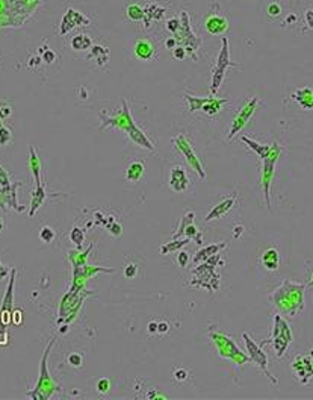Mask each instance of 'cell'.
Returning a JSON list of instances; mask_svg holds the SVG:
<instances>
[{
    "label": "cell",
    "mask_w": 313,
    "mask_h": 400,
    "mask_svg": "<svg viewBox=\"0 0 313 400\" xmlns=\"http://www.w3.org/2000/svg\"><path fill=\"white\" fill-rule=\"evenodd\" d=\"M189 238H174L173 241H170V242H165L163 246H160V253L162 255H168V253H171V252H174V250H179V249H182L185 247L186 244H189Z\"/></svg>",
    "instance_id": "33"
},
{
    "label": "cell",
    "mask_w": 313,
    "mask_h": 400,
    "mask_svg": "<svg viewBox=\"0 0 313 400\" xmlns=\"http://www.w3.org/2000/svg\"><path fill=\"white\" fill-rule=\"evenodd\" d=\"M133 52H135V56H136L139 61H150V59L155 56V46H153V43L149 41L147 38H139V40L135 43Z\"/></svg>",
    "instance_id": "22"
},
{
    "label": "cell",
    "mask_w": 313,
    "mask_h": 400,
    "mask_svg": "<svg viewBox=\"0 0 313 400\" xmlns=\"http://www.w3.org/2000/svg\"><path fill=\"white\" fill-rule=\"evenodd\" d=\"M41 59H43V62L44 64H53L54 61H56V54L53 52V50H50V49H47V50H44L43 52V55H41Z\"/></svg>",
    "instance_id": "47"
},
{
    "label": "cell",
    "mask_w": 313,
    "mask_h": 400,
    "mask_svg": "<svg viewBox=\"0 0 313 400\" xmlns=\"http://www.w3.org/2000/svg\"><path fill=\"white\" fill-rule=\"evenodd\" d=\"M242 232H244V228H242V226H235V228H233V238H239Z\"/></svg>",
    "instance_id": "57"
},
{
    "label": "cell",
    "mask_w": 313,
    "mask_h": 400,
    "mask_svg": "<svg viewBox=\"0 0 313 400\" xmlns=\"http://www.w3.org/2000/svg\"><path fill=\"white\" fill-rule=\"evenodd\" d=\"M241 141L244 144H247L248 149H251L261 160L266 158L269 155L271 149H272V144H261V143H257V141H254V140H251L248 136H241Z\"/></svg>",
    "instance_id": "28"
},
{
    "label": "cell",
    "mask_w": 313,
    "mask_h": 400,
    "mask_svg": "<svg viewBox=\"0 0 313 400\" xmlns=\"http://www.w3.org/2000/svg\"><path fill=\"white\" fill-rule=\"evenodd\" d=\"M226 242H221V244H210L208 247H203V249H200L197 253H195V256H194V263L195 264H200V263H205V261H208L210 258H213L215 255H218L223 249H226Z\"/></svg>",
    "instance_id": "25"
},
{
    "label": "cell",
    "mask_w": 313,
    "mask_h": 400,
    "mask_svg": "<svg viewBox=\"0 0 313 400\" xmlns=\"http://www.w3.org/2000/svg\"><path fill=\"white\" fill-rule=\"evenodd\" d=\"M292 372L301 384H307L313 376V362L309 355H298L292 361Z\"/></svg>",
    "instance_id": "16"
},
{
    "label": "cell",
    "mask_w": 313,
    "mask_h": 400,
    "mask_svg": "<svg viewBox=\"0 0 313 400\" xmlns=\"http://www.w3.org/2000/svg\"><path fill=\"white\" fill-rule=\"evenodd\" d=\"M12 115V107L8 102H0V118H9Z\"/></svg>",
    "instance_id": "42"
},
{
    "label": "cell",
    "mask_w": 313,
    "mask_h": 400,
    "mask_svg": "<svg viewBox=\"0 0 313 400\" xmlns=\"http://www.w3.org/2000/svg\"><path fill=\"white\" fill-rule=\"evenodd\" d=\"M183 237H186V238H189V240H194L198 246L203 242V237H201V232L198 231V228L194 224V223H191V224H188L186 226V229H185V232H183Z\"/></svg>",
    "instance_id": "35"
},
{
    "label": "cell",
    "mask_w": 313,
    "mask_h": 400,
    "mask_svg": "<svg viewBox=\"0 0 313 400\" xmlns=\"http://www.w3.org/2000/svg\"><path fill=\"white\" fill-rule=\"evenodd\" d=\"M292 99L303 109H313V90L309 86L298 88L292 94Z\"/></svg>",
    "instance_id": "27"
},
{
    "label": "cell",
    "mask_w": 313,
    "mask_h": 400,
    "mask_svg": "<svg viewBox=\"0 0 313 400\" xmlns=\"http://www.w3.org/2000/svg\"><path fill=\"white\" fill-rule=\"evenodd\" d=\"M261 264L265 270L268 271H277L280 267V253L277 249L269 247L266 250H263L261 255Z\"/></svg>",
    "instance_id": "21"
},
{
    "label": "cell",
    "mask_w": 313,
    "mask_h": 400,
    "mask_svg": "<svg viewBox=\"0 0 313 400\" xmlns=\"http://www.w3.org/2000/svg\"><path fill=\"white\" fill-rule=\"evenodd\" d=\"M47 199V193L44 185H35V189L32 193V200H30V206H29V217H33L36 211L43 206V203Z\"/></svg>",
    "instance_id": "26"
},
{
    "label": "cell",
    "mask_w": 313,
    "mask_h": 400,
    "mask_svg": "<svg viewBox=\"0 0 313 400\" xmlns=\"http://www.w3.org/2000/svg\"><path fill=\"white\" fill-rule=\"evenodd\" d=\"M306 285L300 282L283 281L272 293L269 294V302L279 311V314L295 317L298 316L306 305Z\"/></svg>",
    "instance_id": "1"
},
{
    "label": "cell",
    "mask_w": 313,
    "mask_h": 400,
    "mask_svg": "<svg viewBox=\"0 0 313 400\" xmlns=\"http://www.w3.org/2000/svg\"><path fill=\"white\" fill-rule=\"evenodd\" d=\"M180 29L174 33V38L176 41L186 49L188 55H191L194 59H195V55H194V50H197L198 44H200V40L195 37L192 27H191V23H189V14L183 11L180 14Z\"/></svg>",
    "instance_id": "13"
},
{
    "label": "cell",
    "mask_w": 313,
    "mask_h": 400,
    "mask_svg": "<svg viewBox=\"0 0 313 400\" xmlns=\"http://www.w3.org/2000/svg\"><path fill=\"white\" fill-rule=\"evenodd\" d=\"M307 287H313V268L309 271V274H307Z\"/></svg>",
    "instance_id": "59"
},
{
    "label": "cell",
    "mask_w": 313,
    "mask_h": 400,
    "mask_svg": "<svg viewBox=\"0 0 313 400\" xmlns=\"http://www.w3.org/2000/svg\"><path fill=\"white\" fill-rule=\"evenodd\" d=\"M127 136H129V140H131L132 143H133V144H136L138 147L145 149V150H149V152L155 150V144H153V141L147 136V133L144 132L142 129H139L136 125H135L131 131L127 132Z\"/></svg>",
    "instance_id": "20"
},
{
    "label": "cell",
    "mask_w": 313,
    "mask_h": 400,
    "mask_svg": "<svg viewBox=\"0 0 313 400\" xmlns=\"http://www.w3.org/2000/svg\"><path fill=\"white\" fill-rule=\"evenodd\" d=\"M54 237H56V232L53 231L50 226H43V228L40 229V240L43 241V242L50 244V242L54 240Z\"/></svg>",
    "instance_id": "38"
},
{
    "label": "cell",
    "mask_w": 313,
    "mask_h": 400,
    "mask_svg": "<svg viewBox=\"0 0 313 400\" xmlns=\"http://www.w3.org/2000/svg\"><path fill=\"white\" fill-rule=\"evenodd\" d=\"M168 185L173 191L176 193H185L189 187V176L182 165H174L170 170V176H168Z\"/></svg>",
    "instance_id": "17"
},
{
    "label": "cell",
    "mask_w": 313,
    "mask_h": 400,
    "mask_svg": "<svg viewBox=\"0 0 313 400\" xmlns=\"http://www.w3.org/2000/svg\"><path fill=\"white\" fill-rule=\"evenodd\" d=\"M144 173H145V165H144L142 161H131L126 167V181L132 182V184H136L142 179Z\"/></svg>",
    "instance_id": "23"
},
{
    "label": "cell",
    "mask_w": 313,
    "mask_h": 400,
    "mask_svg": "<svg viewBox=\"0 0 313 400\" xmlns=\"http://www.w3.org/2000/svg\"><path fill=\"white\" fill-rule=\"evenodd\" d=\"M185 99L189 105V112H195V111H201L205 114H208L210 117L216 115L221 108L224 107L226 103H229L227 99H216L213 94L212 96H206V97H197L192 94H185Z\"/></svg>",
    "instance_id": "11"
},
{
    "label": "cell",
    "mask_w": 313,
    "mask_h": 400,
    "mask_svg": "<svg viewBox=\"0 0 313 400\" xmlns=\"http://www.w3.org/2000/svg\"><path fill=\"white\" fill-rule=\"evenodd\" d=\"M89 295V291L78 287H71L70 291L64 295V299L61 300L59 305V317H58V324H61L62 321H65V324L71 323L76 319L78 312L82 308V302Z\"/></svg>",
    "instance_id": "5"
},
{
    "label": "cell",
    "mask_w": 313,
    "mask_h": 400,
    "mask_svg": "<svg viewBox=\"0 0 313 400\" xmlns=\"http://www.w3.org/2000/svg\"><path fill=\"white\" fill-rule=\"evenodd\" d=\"M194 218H195V213L189 211V213L185 214L182 218H180V224H179V228H177V232H174L173 238H180L183 235V232H185V229H186V226L191 224V223H194Z\"/></svg>",
    "instance_id": "36"
},
{
    "label": "cell",
    "mask_w": 313,
    "mask_h": 400,
    "mask_svg": "<svg viewBox=\"0 0 313 400\" xmlns=\"http://www.w3.org/2000/svg\"><path fill=\"white\" fill-rule=\"evenodd\" d=\"M70 241L78 246V249L82 247V244L85 242V231L79 226H75L71 231H70Z\"/></svg>",
    "instance_id": "37"
},
{
    "label": "cell",
    "mask_w": 313,
    "mask_h": 400,
    "mask_svg": "<svg viewBox=\"0 0 313 400\" xmlns=\"http://www.w3.org/2000/svg\"><path fill=\"white\" fill-rule=\"evenodd\" d=\"M100 120H102V126L100 129H107V128H115L120 129L123 132H129L132 128L135 126L133 117L131 114V109L126 100H121V108L115 115H107V114H100Z\"/></svg>",
    "instance_id": "10"
},
{
    "label": "cell",
    "mask_w": 313,
    "mask_h": 400,
    "mask_svg": "<svg viewBox=\"0 0 313 400\" xmlns=\"http://www.w3.org/2000/svg\"><path fill=\"white\" fill-rule=\"evenodd\" d=\"M209 338L215 347L216 353L223 359H229L239 367H242L244 364H247L250 361L248 353L242 352L235 343V340L229 334H226L224 331H219L218 327L210 326L209 327Z\"/></svg>",
    "instance_id": "3"
},
{
    "label": "cell",
    "mask_w": 313,
    "mask_h": 400,
    "mask_svg": "<svg viewBox=\"0 0 313 400\" xmlns=\"http://www.w3.org/2000/svg\"><path fill=\"white\" fill-rule=\"evenodd\" d=\"M147 331H149L150 335L157 334V321H150V323L147 324Z\"/></svg>",
    "instance_id": "55"
},
{
    "label": "cell",
    "mask_w": 313,
    "mask_h": 400,
    "mask_svg": "<svg viewBox=\"0 0 313 400\" xmlns=\"http://www.w3.org/2000/svg\"><path fill=\"white\" fill-rule=\"evenodd\" d=\"M15 274L17 270L12 268L11 270V277H9V284L6 288V293L3 295L2 300V306H0V326L3 329H6L11 323H12V311H14V285H15Z\"/></svg>",
    "instance_id": "15"
},
{
    "label": "cell",
    "mask_w": 313,
    "mask_h": 400,
    "mask_svg": "<svg viewBox=\"0 0 313 400\" xmlns=\"http://www.w3.org/2000/svg\"><path fill=\"white\" fill-rule=\"evenodd\" d=\"M127 12V17L131 19L132 22H139V20H144V8L138 3H131L126 9Z\"/></svg>",
    "instance_id": "34"
},
{
    "label": "cell",
    "mask_w": 313,
    "mask_h": 400,
    "mask_svg": "<svg viewBox=\"0 0 313 400\" xmlns=\"http://www.w3.org/2000/svg\"><path fill=\"white\" fill-rule=\"evenodd\" d=\"M107 229H109V234L112 237H120L123 234V228H121V224L118 221H112V224H109Z\"/></svg>",
    "instance_id": "45"
},
{
    "label": "cell",
    "mask_w": 313,
    "mask_h": 400,
    "mask_svg": "<svg viewBox=\"0 0 313 400\" xmlns=\"http://www.w3.org/2000/svg\"><path fill=\"white\" fill-rule=\"evenodd\" d=\"M242 340H244V344H245V350H247V353H248V356H250V362H253L256 367H259L262 373L266 376V379H268L274 387H277V385H279V379L269 372V369H268V366H269V364H268V356H266V353L263 352L262 346H259V344L251 338V335H250L248 332H244V334H242Z\"/></svg>",
    "instance_id": "8"
},
{
    "label": "cell",
    "mask_w": 313,
    "mask_h": 400,
    "mask_svg": "<svg viewBox=\"0 0 313 400\" xmlns=\"http://www.w3.org/2000/svg\"><path fill=\"white\" fill-rule=\"evenodd\" d=\"M236 194H232V196H229V197H226V199H223L221 202H218L210 211L206 215V221H213V220H218V218H221V217H224L226 214L229 213L233 206H235L236 203Z\"/></svg>",
    "instance_id": "18"
},
{
    "label": "cell",
    "mask_w": 313,
    "mask_h": 400,
    "mask_svg": "<svg viewBox=\"0 0 313 400\" xmlns=\"http://www.w3.org/2000/svg\"><path fill=\"white\" fill-rule=\"evenodd\" d=\"M29 168L32 171V176L35 179V185H43L41 184V171H43V164L41 160L35 150V147L29 146Z\"/></svg>",
    "instance_id": "24"
},
{
    "label": "cell",
    "mask_w": 313,
    "mask_h": 400,
    "mask_svg": "<svg viewBox=\"0 0 313 400\" xmlns=\"http://www.w3.org/2000/svg\"><path fill=\"white\" fill-rule=\"evenodd\" d=\"M173 56L176 58V59H185L186 56H188V52H186V49L182 47V46H179V47H176V49H173Z\"/></svg>",
    "instance_id": "51"
},
{
    "label": "cell",
    "mask_w": 313,
    "mask_h": 400,
    "mask_svg": "<svg viewBox=\"0 0 313 400\" xmlns=\"http://www.w3.org/2000/svg\"><path fill=\"white\" fill-rule=\"evenodd\" d=\"M257 105H259V99H257V97H253V99L247 100V102L241 107V109L237 111V114L233 117V121H232V126H230V133H229V140H233L236 135L248 125V121H250V120L253 118V115L256 114Z\"/></svg>",
    "instance_id": "14"
},
{
    "label": "cell",
    "mask_w": 313,
    "mask_h": 400,
    "mask_svg": "<svg viewBox=\"0 0 313 400\" xmlns=\"http://www.w3.org/2000/svg\"><path fill=\"white\" fill-rule=\"evenodd\" d=\"M280 14H282V8H280L279 3H271L268 6V15L269 17H279Z\"/></svg>",
    "instance_id": "50"
},
{
    "label": "cell",
    "mask_w": 313,
    "mask_h": 400,
    "mask_svg": "<svg viewBox=\"0 0 313 400\" xmlns=\"http://www.w3.org/2000/svg\"><path fill=\"white\" fill-rule=\"evenodd\" d=\"M177 263H179V266L180 267H186L188 266V263H189V255L182 250V252L177 255Z\"/></svg>",
    "instance_id": "53"
},
{
    "label": "cell",
    "mask_w": 313,
    "mask_h": 400,
    "mask_svg": "<svg viewBox=\"0 0 313 400\" xmlns=\"http://www.w3.org/2000/svg\"><path fill=\"white\" fill-rule=\"evenodd\" d=\"M176 44H177V41H176V38H174V37L168 38V40H167V43H165L167 49H176Z\"/></svg>",
    "instance_id": "56"
},
{
    "label": "cell",
    "mask_w": 313,
    "mask_h": 400,
    "mask_svg": "<svg viewBox=\"0 0 313 400\" xmlns=\"http://www.w3.org/2000/svg\"><path fill=\"white\" fill-rule=\"evenodd\" d=\"M53 344H54V338H50L49 344L44 349V353L41 356V362H40V376H38V380L33 387L32 391H27L26 396L33 400H47L52 397L53 394L56 391L61 390V385L54 380L52 377V374L49 372V366H47V361H49V355H50V350H52Z\"/></svg>",
    "instance_id": "2"
},
{
    "label": "cell",
    "mask_w": 313,
    "mask_h": 400,
    "mask_svg": "<svg viewBox=\"0 0 313 400\" xmlns=\"http://www.w3.org/2000/svg\"><path fill=\"white\" fill-rule=\"evenodd\" d=\"M65 17H67L73 25H75V27L88 26V25H89V22H91L88 17H85L82 12H79V11H76V9H73V8H68V9H67Z\"/></svg>",
    "instance_id": "32"
},
{
    "label": "cell",
    "mask_w": 313,
    "mask_h": 400,
    "mask_svg": "<svg viewBox=\"0 0 313 400\" xmlns=\"http://www.w3.org/2000/svg\"><path fill=\"white\" fill-rule=\"evenodd\" d=\"M9 185H11V176L0 164V187H9Z\"/></svg>",
    "instance_id": "43"
},
{
    "label": "cell",
    "mask_w": 313,
    "mask_h": 400,
    "mask_svg": "<svg viewBox=\"0 0 313 400\" xmlns=\"http://www.w3.org/2000/svg\"><path fill=\"white\" fill-rule=\"evenodd\" d=\"M174 146H176V149L182 153L183 156H185V160L188 162V165L198 175V178L200 179H206V171H205V167H203V164H201V161L198 158V155H197V152L194 150V147H192V144H191V141H189V138L186 136V135H177L174 140Z\"/></svg>",
    "instance_id": "12"
},
{
    "label": "cell",
    "mask_w": 313,
    "mask_h": 400,
    "mask_svg": "<svg viewBox=\"0 0 313 400\" xmlns=\"http://www.w3.org/2000/svg\"><path fill=\"white\" fill-rule=\"evenodd\" d=\"M138 274V266L136 264H127L124 267V277L126 279H135Z\"/></svg>",
    "instance_id": "44"
},
{
    "label": "cell",
    "mask_w": 313,
    "mask_h": 400,
    "mask_svg": "<svg viewBox=\"0 0 313 400\" xmlns=\"http://www.w3.org/2000/svg\"><path fill=\"white\" fill-rule=\"evenodd\" d=\"M219 261H221V258L218 253L208 261L200 263V266L197 264V267L192 270V282L198 281V284L195 287H203V288H208L209 291H215L212 281L219 284V274L216 273V263H219Z\"/></svg>",
    "instance_id": "9"
},
{
    "label": "cell",
    "mask_w": 313,
    "mask_h": 400,
    "mask_svg": "<svg viewBox=\"0 0 313 400\" xmlns=\"http://www.w3.org/2000/svg\"><path fill=\"white\" fill-rule=\"evenodd\" d=\"M168 332H170V324L167 321H157V334L167 335Z\"/></svg>",
    "instance_id": "52"
},
{
    "label": "cell",
    "mask_w": 313,
    "mask_h": 400,
    "mask_svg": "<svg viewBox=\"0 0 313 400\" xmlns=\"http://www.w3.org/2000/svg\"><path fill=\"white\" fill-rule=\"evenodd\" d=\"M223 46H221V50L218 54V58L215 61V65H213V70H212V79H210V93L213 96H216V93L219 91L223 82H224V78H226V72L229 67H236V62H233L230 59V47H229V38L227 37H223L221 40Z\"/></svg>",
    "instance_id": "7"
},
{
    "label": "cell",
    "mask_w": 313,
    "mask_h": 400,
    "mask_svg": "<svg viewBox=\"0 0 313 400\" xmlns=\"http://www.w3.org/2000/svg\"><path fill=\"white\" fill-rule=\"evenodd\" d=\"M12 140V131L6 126L0 128V146H6Z\"/></svg>",
    "instance_id": "40"
},
{
    "label": "cell",
    "mask_w": 313,
    "mask_h": 400,
    "mask_svg": "<svg viewBox=\"0 0 313 400\" xmlns=\"http://www.w3.org/2000/svg\"><path fill=\"white\" fill-rule=\"evenodd\" d=\"M163 15H165V9H163V8H159L156 3L147 5V6L144 8V22H145V27L150 26V19L160 20V19H163Z\"/></svg>",
    "instance_id": "31"
},
{
    "label": "cell",
    "mask_w": 313,
    "mask_h": 400,
    "mask_svg": "<svg viewBox=\"0 0 313 400\" xmlns=\"http://www.w3.org/2000/svg\"><path fill=\"white\" fill-rule=\"evenodd\" d=\"M173 376H174V380H176V382H180V384L185 382V380H188V372H186L185 369H176Z\"/></svg>",
    "instance_id": "49"
},
{
    "label": "cell",
    "mask_w": 313,
    "mask_h": 400,
    "mask_svg": "<svg viewBox=\"0 0 313 400\" xmlns=\"http://www.w3.org/2000/svg\"><path fill=\"white\" fill-rule=\"evenodd\" d=\"M70 46L76 52H86V50H89L93 47V40L86 33H78V35H75L71 38Z\"/></svg>",
    "instance_id": "29"
},
{
    "label": "cell",
    "mask_w": 313,
    "mask_h": 400,
    "mask_svg": "<svg viewBox=\"0 0 313 400\" xmlns=\"http://www.w3.org/2000/svg\"><path fill=\"white\" fill-rule=\"evenodd\" d=\"M282 155V146L279 143H272V149L266 158L262 160V173H261V185L266 202V208H271V185L275 173V165L279 162V158Z\"/></svg>",
    "instance_id": "6"
},
{
    "label": "cell",
    "mask_w": 313,
    "mask_h": 400,
    "mask_svg": "<svg viewBox=\"0 0 313 400\" xmlns=\"http://www.w3.org/2000/svg\"><path fill=\"white\" fill-rule=\"evenodd\" d=\"M293 341V334H292V329L289 326L282 314H275L274 316V321H272V334L269 338H266L261 346H265V344H271L274 352H275V356L277 358H282L286 350L290 346V343Z\"/></svg>",
    "instance_id": "4"
},
{
    "label": "cell",
    "mask_w": 313,
    "mask_h": 400,
    "mask_svg": "<svg viewBox=\"0 0 313 400\" xmlns=\"http://www.w3.org/2000/svg\"><path fill=\"white\" fill-rule=\"evenodd\" d=\"M205 27L212 35H223L229 29V22L226 17H221L218 14H209L205 20Z\"/></svg>",
    "instance_id": "19"
},
{
    "label": "cell",
    "mask_w": 313,
    "mask_h": 400,
    "mask_svg": "<svg viewBox=\"0 0 313 400\" xmlns=\"http://www.w3.org/2000/svg\"><path fill=\"white\" fill-rule=\"evenodd\" d=\"M23 323V311L20 308H14L12 311V324L20 326Z\"/></svg>",
    "instance_id": "48"
},
{
    "label": "cell",
    "mask_w": 313,
    "mask_h": 400,
    "mask_svg": "<svg viewBox=\"0 0 313 400\" xmlns=\"http://www.w3.org/2000/svg\"><path fill=\"white\" fill-rule=\"evenodd\" d=\"M96 388H97V393H99V394H106V393L111 390V380L106 379V377L100 379V380L97 382Z\"/></svg>",
    "instance_id": "41"
},
{
    "label": "cell",
    "mask_w": 313,
    "mask_h": 400,
    "mask_svg": "<svg viewBox=\"0 0 313 400\" xmlns=\"http://www.w3.org/2000/svg\"><path fill=\"white\" fill-rule=\"evenodd\" d=\"M8 273H9V268H8V267H3L2 266V263H0V281H2L3 277H6Z\"/></svg>",
    "instance_id": "58"
},
{
    "label": "cell",
    "mask_w": 313,
    "mask_h": 400,
    "mask_svg": "<svg viewBox=\"0 0 313 400\" xmlns=\"http://www.w3.org/2000/svg\"><path fill=\"white\" fill-rule=\"evenodd\" d=\"M180 19H170L168 22H167V29L174 35L179 29H180Z\"/></svg>",
    "instance_id": "46"
},
{
    "label": "cell",
    "mask_w": 313,
    "mask_h": 400,
    "mask_svg": "<svg viewBox=\"0 0 313 400\" xmlns=\"http://www.w3.org/2000/svg\"><path fill=\"white\" fill-rule=\"evenodd\" d=\"M304 20H306L307 27L313 30V9H307V11L304 12Z\"/></svg>",
    "instance_id": "54"
},
{
    "label": "cell",
    "mask_w": 313,
    "mask_h": 400,
    "mask_svg": "<svg viewBox=\"0 0 313 400\" xmlns=\"http://www.w3.org/2000/svg\"><path fill=\"white\" fill-rule=\"evenodd\" d=\"M3 126V121H2V118H0V128Z\"/></svg>",
    "instance_id": "61"
},
{
    "label": "cell",
    "mask_w": 313,
    "mask_h": 400,
    "mask_svg": "<svg viewBox=\"0 0 313 400\" xmlns=\"http://www.w3.org/2000/svg\"><path fill=\"white\" fill-rule=\"evenodd\" d=\"M89 59H94L99 67H103L109 61V49L103 47V46H93L91 54H89Z\"/></svg>",
    "instance_id": "30"
},
{
    "label": "cell",
    "mask_w": 313,
    "mask_h": 400,
    "mask_svg": "<svg viewBox=\"0 0 313 400\" xmlns=\"http://www.w3.org/2000/svg\"><path fill=\"white\" fill-rule=\"evenodd\" d=\"M67 362H68L70 367L79 369V367H82V364H83V356H82L80 353H78V352H73V353H70V355L67 356Z\"/></svg>",
    "instance_id": "39"
},
{
    "label": "cell",
    "mask_w": 313,
    "mask_h": 400,
    "mask_svg": "<svg viewBox=\"0 0 313 400\" xmlns=\"http://www.w3.org/2000/svg\"><path fill=\"white\" fill-rule=\"evenodd\" d=\"M5 229V223H3V218H0V232Z\"/></svg>",
    "instance_id": "60"
}]
</instances>
